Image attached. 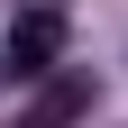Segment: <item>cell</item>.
<instances>
[{
    "label": "cell",
    "instance_id": "6da1fadb",
    "mask_svg": "<svg viewBox=\"0 0 128 128\" xmlns=\"http://www.w3.org/2000/svg\"><path fill=\"white\" fill-rule=\"evenodd\" d=\"M55 55H64V18H55V9H18V18H9V46H0V73L46 82Z\"/></svg>",
    "mask_w": 128,
    "mask_h": 128
},
{
    "label": "cell",
    "instance_id": "7a4b0ae2",
    "mask_svg": "<svg viewBox=\"0 0 128 128\" xmlns=\"http://www.w3.org/2000/svg\"><path fill=\"white\" fill-rule=\"evenodd\" d=\"M82 110H92V73H55V82L37 92V110H28L18 128H73Z\"/></svg>",
    "mask_w": 128,
    "mask_h": 128
}]
</instances>
